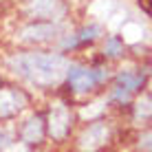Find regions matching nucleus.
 Instances as JSON below:
<instances>
[{
    "label": "nucleus",
    "mask_w": 152,
    "mask_h": 152,
    "mask_svg": "<svg viewBox=\"0 0 152 152\" xmlns=\"http://www.w3.org/2000/svg\"><path fill=\"white\" fill-rule=\"evenodd\" d=\"M7 66H9V71H13L18 77L27 80L33 86L53 88L66 80L71 62L64 53H53V51H20V53L9 55Z\"/></svg>",
    "instance_id": "obj_1"
},
{
    "label": "nucleus",
    "mask_w": 152,
    "mask_h": 152,
    "mask_svg": "<svg viewBox=\"0 0 152 152\" xmlns=\"http://www.w3.org/2000/svg\"><path fill=\"white\" fill-rule=\"evenodd\" d=\"M108 69L106 66H86V64H71L66 73V86L71 93H91L93 88L102 86L108 80Z\"/></svg>",
    "instance_id": "obj_2"
},
{
    "label": "nucleus",
    "mask_w": 152,
    "mask_h": 152,
    "mask_svg": "<svg viewBox=\"0 0 152 152\" xmlns=\"http://www.w3.org/2000/svg\"><path fill=\"white\" fill-rule=\"evenodd\" d=\"M62 33H64V27L60 22L35 20V22L24 24L15 33V38H18V42H22V44H46V42H53L57 38H62Z\"/></svg>",
    "instance_id": "obj_3"
},
{
    "label": "nucleus",
    "mask_w": 152,
    "mask_h": 152,
    "mask_svg": "<svg viewBox=\"0 0 152 152\" xmlns=\"http://www.w3.org/2000/svg\"><path fill=\"white\" fill-rule=\"evenodd\" d=\"M99 35H102V27H99V24H86V27L77 29L75 33H69V35H64V38H62V42H60V53L82 49V46L95 42Z\"/></svg>",
    "instance_id": "obj_4"
},
{
    "label": "nucleus",
    "mask_w": 152,
    "mask_h": 152,
    "mask_svg": "<svg viewBox=\"0 0 152 152\" xmlns=\"http://www.w3.org/2000/svg\"><path fill=\"white\" fill-rule=\"evenodd\" d=\"M71 121H73V117H71V108L66 106V104H53L51 106V110H49V132L53 134L55 139H62V137H66V132H69V128H71Z\"/></svg>",
    "instance_id": "obj_5"
},
{
    "label": "nucleus",
    "mask_w": 152,
    "mask_h": 152,
    "mask_svg": "<svg viewBox=\"0 0 152 152\" xmlns=\"http://www.w3.org/2000/svg\"><path fill=\"white\" fill-rule=\"evenodd\" d=\"M108 137H110L108 126L104 121H95L88 126L84 130V134L80 137V148H82V152H95L108 141Z\"/></svg>",
    "instance_id": "obj_6"
},
{
    "label": "nucleus",
    "mask_w": 152,
    "mask_h": 152,
    "mask_svg": "<svg viewBox=\"0 0 152 152\" xmlns=\"http://www.w3.org/2000/svg\"><path fill=\"white\" fill-rule=\"evenodd\" d=\"M31 15L40 20H51V22H57L60 18H64L66 7L60 2V0H33L29 7Z\"/></svg>",
    "instance_id": "obj_7"
},
{
    "label": "nucleus",
    "mask_w": 152,
    "mask_h": 152,
    "mask_svg": "<svg viewBox=\"0 0 152 152\" xmlns=\"http://www.w3.org/2000/svg\"><path fill=\"white\" fill-rule=\"evenodd\" d=\"M27 106V97L18 88H0V117H11Z\"/></svg>",
    "instance_id": "obj_8"
},
{
    "label": "nucleus",
    "mask_w": 152,
    "mask_h": 152,
    "mask_svg": "<svg viewBox=\"0 0 152 152\" xmlns=\"http://www.w3.org/2000/svg\"><path fill=\"white\" fill-rule=\"evenodd\" d=\"M143 84H145V73L141 71H121L115 77V88L128 93V95H134L137 91H141Z\"/></svg>",
    "instance_id": "obj_9"
},
{
    "label": "nucleus",
    "mask_w": 152,
    "mask_h": 152,
    "mask_svg": "<svg viewBox=\"0 0 152 152\" xmlns=\"http://www.w3.org/2000/svg\"><path fill=\"white\" fill-rule=\"evenodd\" d=\"M20 137H22L24 143H40L42 137H44V119H42L40 115L31 117L29 121L22 126V130H20Z\"/></svg>",
    "instance_id": "obj_10"
},
{
    "label": "nucleus",
    "mask_w": 152,
    "mask_h": 152,
    "mask_svg": "<svg viewBox=\"0 0 152 152\" xmlns=\"http://www.w3.org/2000/svg\"><path fill=\"white\" fill-rule=\"evenodd\" d=\"M124 51H126V46H124V40L121 38H117V35L106 38V42H104V57L115 60V57H121Z\"/></svg>",
    "instance_id": "obj_11"
},
{
    "label": "nucleus",
    "mask_w": 152,
    "mask_h": 152,
    "mask_svg": "<svg viewBox=\"0 0 152 152\" xmlns=\"http://www.w3.org/2000/svg\"><path fill=\"white\" fill-rule=\"evenodd\" d=\"M139 148H143V150H152V130H150V132H145V134H141V139H139Z\"/></svg>",
    "instance_id": "obj_12"
},
{
    "label": "nucleus",
    "mask_w": 152,
    "mask_h": 152,
    "mask_svg": "<svg viewBox=\"0 0 152 152\" xmlns=\"http://www.w3.org/2000/svg\"><path fill=\"white\" fill-rule=\"evenodd\" d=\"M7 145H9V134L0 132V150H2V148H7Z\"/></svg>",
    "instance_id": "obj_13"
},
{
    "label": "nucleus",
    "mask_w": 152,
    "mask_h": 152,
    "mask_svg": "<svg viewBox=\"0 0 152 152\" xmlns=\"http://www.w3.org/2000/svg\"><path fill=\"white\" fill-rule=\"evenodd\" d=\"M139 4H143L145 11H152V0H139Z\"/></svg>",
    "instance_id": "obj_14"
},
{
    "label": "nucleus",
    "mask_w": 152,
    "mask_h": 152,
    "mask_svg": "<svg viewBox=\"0 0 152 152\" xmlns=\"http://www.w3.org/2000/svg\"><path fill=\"white\" fill-rule=\"evenodd\" d=\"M150 102H152V97H150Z\"/></svg>",
    "instance_id": "obj_15"
}]
</instances>
